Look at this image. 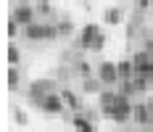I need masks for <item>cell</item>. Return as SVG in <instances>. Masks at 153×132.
I'll use <instances>...</instances> for the list:
<instances>
[{
    "label": "cell",
    "mask_w": 153,
    "mask_h": 132,
    "mask_svg": "<svg viewBox=\"0 0 153 132\" xmlns=\"http://www.w3.org/2000/svg\"><path fill=\"white\" fill-rule=\"evenodd\" d=\"M21 32H24V37L32 40V43H37V40H58L61 37L56 24H40V21H32L27 27H21Z\"/></svg>",
    "instance_id": "cell-1"
},
{
    "label": "cell",
    "mask_w": 153,
    "mask_h": 132,
    "mask_svg": "<svg viewBox=\"0 0 153 132\" xmlns=\"http://www.w3.org/2000/svg\"><path fill=\"white\" fill-rule=\"evenodd\" d=\"M132 111H135V103H129V98L119 92L116 103H114V106L108 108V111L103 114V116H108L111 122H116V124H127V122L132 119Z\"/></svg>",
    "instance_id": "cell-2"
},
{
    "label": "cell",
    "mask_w": 153,
    "mask_h": 132,
    "mask_svg": "<svg viewBox=\"0 0 153 132\" xmlns=\"http://www.w3.org/2000/svg\"><path fill=\"white\" fill-rule=\"evenodd\" d=\"M37 106L42 108V114H50V116H61L63 111H66V103H63L61 92H56V90H53V92H48Z\"/></svg>",
    "instance_id": "cell-3"
},
{
    "label": "cell",
    "mask_w": 153,
    "mask_h": 132,
    "mask_svg": "<svg viewBox=\"0 0 153 132\" xmlns=\"http://www.w3.org/2000/svg\"><path fill=\"white\" fill-rule=\"evenodd\" d=\"M98 79L106 85V87H111V85H119V66L114 63V61H100L98 63Z\"/></svg>",
    "instance_id": "cell-4"
},
{
    "label": "cell",
    "mask_w": 153,
    "mask_h": 132,
    "mask_svg": "<svg viewBox=\"0 0 153 132\" xmlns=\"http://www.w3.org/2000/svg\"><path fill=\"white\" fill-rule=\"evenodd\" d=\"M98 32H100V27H98V24H92V21H90V24H85V27L79 29V37H76V48L87 50V48H90V43L98 37Z\"/></svg>",
    "instance_id": "cell-5"
},
{
    "label": "cell",
    "mask_w": 153,
    "mask_h": 132,
    "mask_svg": "<svg viewBox=\"0 0 153 132\" xmlns=\"http://www.w3.org/2000/svg\"><path fill=\"white\" fill-rule=\"evenodd\" d=\"M48 92H53V82H50V79H34L29 85V98L34 103H40Z\"/></svg>",
    "instance_id": "cell-6"
},
{
    "label": "cell",
    "mask_w": 153,
    "mask_h": 132,
    "mask_svg": "<svg viewBox=\"0 0 153 132\" xmlns=\"http://www.w3.org/2000/svg\"><path fill=\"white\" fill-rule=\"evenodd\" d=\"M34 13H37V8H32L29 3H21V5H16L13 11H11V16H13L16 21L21 24V27L32 24V21H34Z\"/></svg>",
    "instance_id": "cell-7"
},
{
    "label": "cell",
    "mask_w": 153,
    "mask_h": 132,
    "mask_svg": "<svg viewBox=\"0 0 153 132\" xmlns=\"http://www.w3.org/2000/svg\"><path fill=\"white\" fill-rule=\"evenodd\" d=\"M132 122H137L140 127H151L153 114H151V108H148V101H145V103H135V111H132Z\"/></svg>",
    "instance_id": "cell-8"
},
{
    "label": "cell",
    "mask_w": 153,
    "mask_h": 132,
    "mask_svg": "<svg viewBox=\"0 0 153 132\" xmlns=\"http://www.w3.org/2000/svg\"><path fill=\"white\" fill-rule=\"evenodd\" d=\"M103 21H106L108 27H119L124 21V11L119 5H111V8H106V13H103Z\"/></svg>",
    "instance_id": "cell-9"
},
{
    "label": "cell",
    "mask_w": 153,
    "mask_h": 132,
    "mask_svg": "<svg viewBox=\"0 0 153 132\" xmlns=\"http://www.w3.org/2000/svg\"><path fill=\"white\" fill-rule=\"evenodd\" d=\"M71 127L79 132H95V124H92L87 116H82V111H76V116L71 119Z\"/></svg>",
    "instance_id": "cell-10"
},
{
    "label": "cell",
    "mask_w": 153,
    "mask_h": 132,
    "mask_svg": "<svg viewBox=\"0 0 153 132\" xmlns=\"http://www.w3.org/2000/svg\"><path fill=\"white\" fill-rule=\"evenodd\" d=\"M116 66H119V77H122V79H132V77L137 74V69H135V61H132V58L119 61Z\"/></svg>",
    "instance_id": "cell-11"
},
{
    "label": "cell",
    "mask_w": 153,
    "mask_h": 132,
    "mask_svg": "<svg viewBox=\"0 0 153 132\" xmlns=\"http://www.w3.org/2000/svg\"><path fill=\"white\" fill-rule=\"evenodd\" d=\"M61 98H63V103H66V108H71V111H82V101H79L69 87L61 90Z\"/></svg>",
    "instance_id": "cell-12"
},
{
    "label": "cell",
    "mask_w": 153,
    "mask_h": 132,
    "mask_svg": "<svg viewBox=\"0 0 153 132\" xmlns=\"http://www.w3.org/2000/svg\"><path fill=\"white\" fill-rule=\"evenodd\" d=\"M82 87H85V92H87V95H100V90L106 87V85H103L100 79H90V77H87V79L82 82Z\"/></svg>",
    "instance_id": "cell-13"
},
{
    "label": "cell",
    "mask_w": 153,
    "mask_h": 132,
    "mask_svg": "<svg viewBox=\"0 0 153 132\" xmlns=\"http://www.w3.org/2000/svg\"><path fill=\"white\" fill-rule=\"evenodd\" d=\"M106 43H108V34H106L103 29H100V32H98V37H95V40L90 43V48H87V53H100V50L106 48Z\"/></svg>",
    "instance_id": "cell-14"
},
{
    "label": "cell",
    "mask_w": 153,
    "mask_h": 132,
    "mask_svg": "<svg viewBox=\"0 0 153 132\" xmlns=\"http://www.w3.org/2000/svg\"><path fill=\"white\" fill-rule=\"evenodd\" d=\"M119 92L127 95V98L137 95V92H135V82H132V79H119Z\"/></svg>",
    "instance_id": "cell-15"
},
{
    "label": "cell",
    "mask_w": 153,
    "mask_h": 132,
    "mask_svg": "<svg viewBox=\"0 0 153 132\" xmlns=\"http://www.w3.org/2000/svg\"><path fill=\"white\" fill-rule=\"evenodd\" d=\"M56 27H58V34H61V37H71V34H74V24H71L69 19H61Z\"/></svg>",
    "instance_id": "cell-16"
},
{
    "label": "cell",
    "mask_w": 153,
    "mask_h": 132,
    "mask_svg": "<svg viewBox=\"0 0 153 132\" xmlns=\"http://www.w3.org/2000/svg\"><path fill=\"white\" fill-rule=\"evenodd\" d=\"M19 82H21V77H19V69H16V66H11V69H8V90L13 92V90L19 87Z\"/></svg>",
    "instance_id": "cell-17"
},
{
    "label": "cell",
    "mask_w": 153,
    "mask_h": 132,
    "mask_svg": "<svg viewBox=\"0 0 153 132\" xmlns=\"http://www.w3.org/2000/svg\"><path fill=\"white\" fill-rule=\"evenodd\" d=\"M19 61H21V53H19V48L11 43L8 45V63H11V66H19Z\"/></svg>",
    "instance_id": "cell-18"
},
{
    "label": "cell",
    "mask_w": 153,
    "mask_h": 132,
    "mask_svg": "<svg viewBox=\"0 0 153 132\" xmlns=\"http://www.w3.org/2000/svg\"><path fill=\"white\" fill-rule=\"evenodd\" d=\"M76 74H79L82 79H87V77L92 74V66L87 63V61H76Z\"/></svg>",
    "instance_id": "cell-19"
},
{
    "label": "cell",
    "mask_w": 153,
    "mask_h": 132,
    "mask_svg": "<svg viewBox=\"0 0 153 132\" xmlns=\"http://www.w3.org/2000/svg\"><path fill=\"white\" fill-rule=\"evenodd\" d=\"M19 29H21V24L16 21L13 16H8V37L13 40V37H19Z\"/></svg>",
    "instance_id": "cell-20"
},
{
    "label": "cell",
    "mask_w": 153,
    "mask_h": 132,
    "mask_svg": "<svg viewBox=\"0 0 153 132\" xmlns=\"http://www.w3.org/2000/svg\"><path fill=\"white\" fill-rule=\"evenodd\" d=\"M13 122H16V127H27V114L21 111V108H13Z\"/></svg>",
    "instance_id": "cell-21"
},
{
    "label": "cell",
    "mask_w": 153,
    "mask_h": 132,
    "mask_svg": "<svg viewBox=\"0 0 153 132\" xmlns=\"http://www.w3.org/2000/svg\"><path fill=\"white\" fill-rule=\"evenodd\" d=\"M37 13H42V16H50V13H53L50 0H40V3H37Z\"/></svg>",
    "instance_id": "cell-22"
},
{
    "label": "cell",
    "mask_w": 153,
    "mask_h": 132,
    "mask_svg": "<svg viewBox=\"0 0 153 132\" xmlns=\"http://www.w3.org/2000/svg\"><path fill=\"white\" fill-rule=\"evenodd\" d=\"M135 8H137V11H151L153 0H135Z\"/></svg>",
    "instance_id": "cell-23"
},
{
    "label": "cell",
    "mask_w": 153,
    "mask_h": 132,
    "mask_svg": "<svg viewBox=\"0 0 153 132\" xmlns=\"http://www.w3.org/2000/svg\"><path fill=\"white\" fill-rule=\"evenodd\" d=\"M143 48H145V50H148V53H151V56H153V37H148V40H145V45H143Z\"/></svg>",
    "instance_id": "cell-24"
},
{
    "label": "cell",
    "mask_w": 153,
    "mask_h": 132,
    "mask_svg": "<svg viewBox=\"0 0 153 132\" xmlns=\"http://www.w3.org/2000/svg\"><path fill=\"white\" fill-rule=\"evenodd\" d=\"M148 108H151V114H153V95H151V101H148Z\"/></svg>",
    "instance_id": "cell-25"
},
{
    "label": "cell",
    "mask_w": 153,
    "mask_h": 132,
    "mask_svg": "<svg viewBox=\"0 0 153 132\" xmlns=\"http://www.w3.org/2000/svg\"><path fill=\"white\" fill-rule=\"evenodd\" d=\"M151 19H153V16H151Z\"/></svg>",
    "instance_id": "cell-26"
}]
</instances>
